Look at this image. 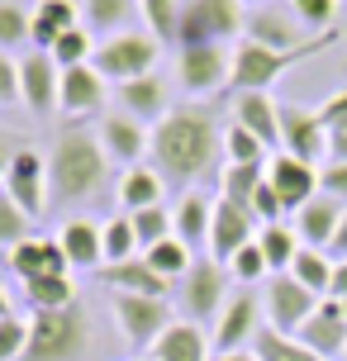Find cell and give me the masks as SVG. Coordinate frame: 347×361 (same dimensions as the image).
Listing matches in <instances>:
<instances>
[{"mask_svg":"<svg viewBox=\"0 0 347 361\" xmlns=\"http://www.w3.org/2000/svg\"><path fill=\"white\" fill-rule=\"evenodd\" d=\"M319 119H324V128L338 124V119H347V86H343V90H333L329 100L319 105Z\"/></svg>","mask_w":347,"mask_h":361,"instance_id":"52","label":"cell"},{"mask_svg":"<svg viewBox=\"0 0 347 361\" xmlns=\"http://www.w3.org/2000/svg\"><path fill=\"white\" fill-rule=\"evenodd\" d=\"M10 271H15L19 286H24V281H34V276L72 271V267H67V252H62L57 238H24L19 247H10Z\"/></svg>","mask_w":347,"mask_h":361,"instance_id":"25","label":"cell"},{"mask_svg":"<svg viewBox=\"0 0 347 361\" xmlns=\"http://www.w3.org/2000/svg\"><path fill=\"white\" fill-rule=\"evenodd\" d=\"M162 190H166V180L162 171L152 162H138V166H128L124 176H119V204H124V214H138V209H157L162 204Z\"/></svg>","mask_w":347,"mask_h":361,"instance_id":"29","label":"cell"},{"mask_svg":"<svg viewBox=\"0 0 347 361\" xmlns=\"http://www.w3.org/2000/svg\"><path fill=\"white\" fill-rule=\"evenodd\" d=\"M267 180H272L276 195L286 200V209H305V204L319 195V166L300 162V157H291V152H272Z\"/></svg>","mask_w":347,"mask_h":361,"instance_id":"14","label":"cell"},{"mask_svg":"<svg viewBox=\"0 0 347 361\" xmlns=\"http://www.w3.org/2000/svg\"><path fill=\"white\" fill-rule=\"evenodd\" d=\"M257 247L267 257L272 276H281V271H291L295 257H300V233L286 228V224H262V228H257Z\"/></svg>","mask_w":347,"mask_h":361,"instance_id":"33","label":"cell"},{"mask_svg":"<svg viewBox=\"0 0 347 361\" xmlns=\"http://www.w3.org/2000/svg\"><path fill=\"white\" fill-rule=\"evenodd\" d=\"M91 53H95V43H91V34H86V24H76V29H67V34L53 43V62L67 72V67H81V62H91Z\"/></svg>","mask_w":347,"mask_h":361,"instance_id":"42","label":"cell"},{"mask_svg":"<svg viewBox=\"0 0 347 361\" xmlns=\"http://www.w3.org/2000/svg\"><path fill=\"white\" fill-rule=\"evenodd\" d=\"M224 157V133L214 109L205 105H176L166 109L162 124H152V147L147 162L162 171V180H171L176 190H195V180L214 176Z\"/></svg>","mask_w":347,"mask_h":361,"instance_id":"1","label":"cell"},{"mask_svg":"<svg viewBox=\"0 0 347 361\" xmlns=\"http://www.w3.org/2000/svg\"><path fill=\"white\" fill-rule=\"evenodd\" d=\"M29 34H34V15L19 10V5H10V0H0V53H5V48H19Z\"/></svg>","mask_w":347,"mask_h":361,"instance_id":"45","label":"cell"},{"mask_svg":"<svg viewBox=\"0 0 347 361\" xmlns=\"http://www.w3.org/2000/svg\"><path fill=\"white\" fill-rule=\"evenodd\" d=\"M267 152H272V147L262 143L257 133H248L243 124L224 128V162H272Z\"/></svg>","mask_w":347,"mask_h":361,"instance_id":"40","label":"cell"},{"mask_svg":"<svg viewBox=\"0 0 347 361\" xmlns=\"http://www.w3.org/2000/svg\"><path fill=\"white\" fill-rule=\"evenodd\" d=\"M329 300H347V262H333V286Z\"/></svg>","mask_w":347,"mask_h":361,"instance_id":"55","label":"cell"},{"mask_svg":"<svg viewBox=\"0 0 347 361\" xmlns=\"http://www.w3.org/2000/svg\"><path fill=\"white\" fill-rule=\"evenodd\" d=\"M338 305H343V314H347V300H338Z\"/></svg>","mask_w":347,"mask_h":361,"instance_id":"59","label":"cell"},{"mask_svg":"<svg viewBox=\"0 0 347 361\" xmlns=\"http://www.w3.org/2000/svg\"><path fill=\"white\" fill-rule=\"evenodd\" d=\"M100 286H114V295H152V300H166L171 295V281L157 276L143 257H128V262H114V267H100Z\"/></svg>","mask_w":347,"mask_h":361,"instance_id":"22","label":"cell"},{"mask_svg":"<svg viewBox=\"0 0 347 361\" xmlns=\"http://www.w3.org/2000/svg\"><path fill=\"white\" fill-rule=\"evenodd\" d=\"M257 361H324L319 352H310V347L300 343V338H286V333H276V328H262L252 343Z\"/></svg>","mask_w":347,"mask_h":361,"instance_id":"36","label":"cell"},{"mask_svg":"<svg viewBox=\"0 0 347 361\" xmlns=\"http://www.w3.org/2000/svg\"><path fill=\"white\" fill-rule=\"evenodd\" d=\"M291 15L310 29V34H329L338 29L333 19H338V0H291Z\"/></svg>","mask_w":347,"mask_h":361,"instance_id":"44","label":"cell"},{"mask_svg":"<svg viewBox=\"0 0 347 361\" xmlns=\"http://www.w3.org/2000/svg\"><path fill=\"white\" fill-rule=\"evenodd\" d=\"M138 15L147 19V34L157 43H176V19H181V0H138Z\"/></svg>","mask_w":347,"mask_h":361,"instance_id":"39","label":"cell"},{"mask_svg":"<svg viewBox=\"0 0 347 361\" xmlns=\"http://www.w3.org/2000/svg\"><path fill=\"white\" fill-rule=\"evenodd\" d=\"M343 361H347V352H343Z\"/></svg>","mask_w":347,"mask_h":361,"instance_id":"60","label":"cell"},{"mask_svg":"<svg viewBox=\"0 0 347 361\" xmlns=\"http://www.w3.org/2000/svg\"><path fill=\"white\" fill-rule=\"evenodd\" d=\"M95 138H100V147L110 152L114 162L138 166V157L152 147V128L138 124V119H128L124 109H114V114H105V119L95 124Z\"/></svg>","mask_w":347,"mask_h":361,"instance_id":"19","label":"cell"},{"mask_svg":"<svg viewBox=\"0 0 347 361\" xmlns=\"http://www.w3.org/2000/svg\"><path fill=\"white\" fill-rule=\"evenodd\" d=\"M314 309H319V295H314V290H305L291 271L267 276V328H276V333L295 338L300 328L310 324Z\"/></svg>","mask_w":347,"mask_h":361,"instance_id":"9","label":"cell"},{"mask_svg":"<svg viewBox=\"0 0 347 361\" xmlns=\"http://www.w3.org/2000/svg\"><path fill=\"white\" fill-rule=\"evenodd\" d=\"M91 347V319L81 305L29 314V347L19 361H81Z\"/></svg>","mask_w":347,"mask_h":361,"instance_id":"4","label":"cell"},{"mask_svg":"<svg viewBox=\"0 0 347 361\" xmlns=\"http://www.w3.org/2000/svg\"><path fill=\"white\" fill-rule=\"evenodd\" d=\"M262 333V309L252 295H233L224 305L219 324H214V352H248V343H257Z\"/></svg>","mask_w":347,"mask_h":361,"instance_id":"20","label":"cell"},{"mask_svg":"<svg viewBox=\"0 0 347 361\" xmlns=\"http://www.w3.org/2000/svg\"><path fill=\"white\" fill-rule=\"evenodd\" d=\"M343 214H347L343 200H333V195H324V190H319L305 209H295V233H300V243H305V247L329 252V243H333V233H338Z\"/></svg>","mask_w":347,"mask_h":361,"instance_id":"21","label":"cell"},{"mask_svg":"<svg viewBox=\"0 0 347 361\" xmlns=\"http://www.w3.org/2000/svg\"><path fill=\"white\" fill-rule=\"evenodd\" d=\"M233 124H243L248 133H257L267 147L281 152V105H272V95H267V90L233 95Z\"/></svg>","mask_w":347,"mask_h":361,"instance_id":"24","label":"cell"},{"mask_svg":"<svg viewBox=\"0 0 347 361\" xmlns=\"http://www.w3.org/2000/svg\"><path fill=\"white\" fill-rule=\"evenodd\" d=\"M281 152H291L300 162H314L329 152V128L319 119V109L305 105H281Z\"/></svg>","mask_w":347,"mask_h":361,"instance_id":"12","label":"cell"},{"mask_svg":"<svg viewBox=\"0 0 347 361\" xmlns=\"http://www.w3.org/2000/svg\"><path fill=\"white\" fill-rule=\"evenodd\" d=\"M329 262H347V214H343V224H338V233L329 243Z\"/></svg>","mask_w":347,"mask_h":361,"instance_id":"54","label":"cell"},{"mask_svg":"<svg viewBox=\"0 0 347 361\" xmlns=\"http://www.w3.org/2000/svg\"><path fill=\"white\" fill-rule=\"evenodd\" d=\"M300 343L310 347V352H319L324 361H343L347 352V314L338 300H319V309L310 314V324L295 333Z\"/></svg>","mask_w":347,"mask_h":361,"instance_id":"17","label":"cell"},{"mask_svg":"<svg viewBox=\"0 0 347 361\" xmlns=\"http://www.w3.org/2000/svg\"><path fill=\"white\" fill-rule=\"evenodd\" d=\"M19 95L34 114H53L57 95H62V67L53 62V53H29L19 62Z\"/></svg>","mask_w":347,"mask_h":361,"instance_id":"16","label":"cell"},{"mask_svg":"<svg viewBox=\"0 0 347 361\" xmlns=\"http://www.w3.org/2000/svg\"><path fill=\"white\" fill-rule=\"evenodd\" d=\"M143 262H147L152 271H157V276H166L171 286H176V281H181L185 271L195 267V257H190V247H185L181 238H166V243H157V247H147V252H143Z\"/></svg>","mask_w":347,"mask_h":361,"instance_id":"37","label":"cell"},{"mask_svg":"<svg viewBox=\"0 0 347 361\" xmlns=\"http://www.w3.org/2000/svg\"><path fill=\"white\" fill-rule=\"evenodd\" d=\"M291 276L305 290H314L319 300H329V286H333V262H329V252H319V247H300Z\"/></svg>","mask_w":347,"mask_h":361,"instance_id":"34","label":"cell"},{"mask_svg":"<svg viewBox=\"0 0 347 361\" xmlns=\"http://www.w3.org/2000/svg\"><path fill=\"white\" fill-rule=\"evenodd\" d=\"M133 15H138V0H81V19H86L91 29H100V34H110V38H114V29H124Z\"/></svg>","mask_w":347,"mask_h":361,"instance_id":"35","label":"cell"},{"mask_svg":"<svg viewBox=\"0 0 347 361\" xmlns=\"http://www.w3.org/2000/svg\"><path fill=\"white\" fill-rule=\"evenodd\" d=\"M114 324L133 352H152L157 338L176 324V314L166 300H152V295H114Z\"/></svg>","mask_w":347,"mask_h":361,"instance_id":"7","label":"cell"},{"mask_svg":"<svg viewBox=\"0 0 347 361\" xmlns=\"http://www.w3.org/2000/svg\"><path fill=\"white\" fill-rule=\"evenodd\" d=\"M209 219H214V204L200 190H181V200L171 204V233L181 238L190 252L209 247Z\"/></svg>","mask_w":347,"mask_h":361,"instance_id":"27","label":"cell"},{"mask_svg":"<svg viewBox=\"0 0 347 361\" xmlns=\"http://www.w3.org/2000/svg\"><path fill=\"white\" fill-rule=\"evenodd\" d=\"M114 100H119V109H124L128 119H138V124H162L166 119V86L157 81V76H138V81H124V86H114Z\"/></svg>","mask_w":347,"mask_h":361,"instance_id":"23","label":"cell"},{"mask_svg":"<svg viewBox=\"0 0 347 361\" xmlns=\"http://www.w3.org/2000/svg\"><path fill=\"white\" fill-rule=\"evenodd\" d=\"M19 62L0 53V105H19Z\"/></svg>","mask_w":347,"mask_h":361,"instance_id":"50","label":"cell"},{"mask_svg":"<svg viewBox=\"0 0 347 361\" xmlns=\"http://www.w3.org/2000/svg\"><path fill=\"white\" fill-rule=\"evenodd\" d=\"M152 361H209L214 352H209V338L200 333V324H176L166 328L162 338H157V347L147 352Z\"/></svg>","mask_w":347,"mask_h":361,"instance_id":"30","label":"cell"},{"mask_svg":"<svg viewBox=\"0 0 347 361\" xmlns=\"http://www.w3.org/2000/svg\"><path fill=\"white\" fill-rule=\"evenodd\" d=\"M0 190L15 200V204H19L29 219H38L43 209H48V157L24 143V147L15 152L10 171H5V185H0Z\"/></svg>","mask_w":347,"mask_h":361,"instance_id":"11","label":"cell"},{"mask_svg":"<svg viewBox=\"0 0 347 361\" xmlns=\"http://www.w3.org/2000/svg\"><path fill=\"white\" fill-rule=\"evenodd\" d=\"M76 24H81V5H72V0H38L34 34H29L34 53H53V43L67 34V29H76Z\"/></svg>","mask_w":347,"mask_h":361,"instance_id":"28","label":"cell"},{"mask_svg":"<svg viewBox=\"0 0 347 361\" xmlns=\"http://www.w3.org/2000/svg\"><path fill=\"white\" fill-rule=\"evenodd\" d=\"M333 43H338V29L314 34L310 43H305V48H295V53H276V48H262V43H252V38H243V43L233 48V76H229V90H233V95L267 90V86H276L281 76L291 72V67H300L305 57L329 53Z\"/></svg>","mask_w":347,"mask_h":361,"instance_id":"3","label":"cell"},{"mask_svg":"<svg viewBox=\"0 0 347 361\" xmlns=\"http://www.w3.org/2000/svg\"><path fill=\"white\" fill-rule=\"evenodd\" d=\"M209 361H257V352H214Z\"/></svg>","mask_w":347,"mask_h":361,"instance_id":"56","label":"cell"},{"mask_svg":"<svg viewBox=\"0 0 347 361\" xmlns=\"http://www.w3.org/2000/svg\"><path fill=\"white\" fill-rule=\"evenodd\" d=\"M57 243L67 252V267H81V271H100L105 267V238H100V224L91 219H72L57 228Z\"/></svg>","mask_w":347,"mask_h":361,"instance_id":"26","label":"cell"},{"mask_svg":"<svg viewBox=\"0 0 347 361\" xmlns=\"http://www.w3.org/2000/svg\"><path fill=\"white\" fill-rule=\"evenodd\" d=\"M29 224H34V219H29L15 200L0 190V247H5V252H10V247H19L24 238H34V233H29Z\"/></svg>","mask_w":347,"mask_h":361,"instance_id":"43","label":"cell"},{"mask_svg":"<svg viewBox=\"0 0 347 361\" xmlns=\"http://www.w3.org/2000/svg\"><path fill=\"white\" fill-rule=\"evenodd\" d=\"M24 300H29V314L76 305V281H72V271H48V276L24 281Z\"/></svg>","mask_w":347,"mask_h":361,"instance_id":"31","label":"cell"},{"mask_svg":"<svg viewBox=\"0 0 347 361\" xmlns=\"http://www.w3.org/2000/svg\"><path fill=\"white\" fill-rule=\"evenodd\" d=\"M329 162H347V119L329 124Z\"/></svg>","mask_w":347,"mask_h":361,"instance_id":"53","label":"cell"},{"mask_svg":"<svg viewBox=\"0 0 347 361\" xmlns=\"http://www.w3.org/2000/svg\"><path fill=\"white\" fill-rule=\"evenodd\" d=\"M176 305L185 309L190 324H209L224 314V262L214 257H195V267L176 281Z\"/></svg>","mask_w":347,"mask_h":361,"instance_id":"8","label":"cell"},{"mask_svg":"<svg viewBox=\"0 0 347 361\" xmlns=\"http://www.w3.org/2000/svg\"><path fill=\"white\" fill-rule=\"evenodd\" d=\"M319 190L347 204V162H329V166H319Z\"/></svg>","mask_w":347,"mask_h":361,"instance_id":"49","label":"cell"},{"mask_svg":"<svg viewBox=\"0 0 347 361\" xmlns=\"http://www.w3.org/2000/svg\"><path fill=\"white\" fill-rule=\"evenodd\" d=\"M243 5H252V10H262V5H272V0H243Z\"/></svg>","mask_w":347,"mask_h":361,"instance_id":"58","label":"cell"},{"mask_svg":"<svg viewBox=\"0 0 347 361\" xmlns=\"http://www.w3.org/2000/svg\"><path fill=\"white\" fill-rule=\"evenodd\" d=\"M243 38H252V43H262V48H276V53H295V48H305L314 34H310V29H305L295 15L262 5V10H252V15H248V24H243Z\"/></svg>","mask_w":347,"mask_h":361,"instance_id":"15","label":"cell"},{"mask_svg":"<svg viewBox=\"0 0 347 361\" xmlns=\"http://www.w3.org/2000/svg\"><path fill=\"white\" fill-rule=\"evenodd\" d=\"M100 238H105V267L128 262V257H143V252H138V233H133V219H128V214L110 219V224L100 228Z\"/></svg>","mask_w":347,"mask_h":361,"instance_id":"38","label":"cell"},{"mask_svg":"<svg viewBox=\"0 0 347 361\" xmlns=\"http://www.w3.org/2000/svg\"><path fill=\"white\" fill-rule=\"evenodd\" d=\"M133 219V233H138V252H147V247H157V243H166V238H176L171 233V209H138V214H128Z\"/></svg>","mask_w":347,"mask_h":361,"instance_id":"41","label":"cell"},{"mask_svg":"<svg viewBox=\"0 0 347 361\" xmlns=\"http://www.w3.org/2000/svg\"><path fill=\"white\" fill-rule=\"evenodd\" d=\"M143 361H152V357H143Z\"/></svg>","mask_w":347,"mask_h":361,"instance_id":"61","label":"cell"},{"mask_svg":"<svg viewBox=\"0 0 347 361\" xmlns=\"http://www.w3.org/2000/svg\"><path fill=\"white\" fill-rule=\"evenodd\" d=\"M229 76H233V53H229L224 43H190V48H181V57H176V81H181V90H190V95L229 86Z\"/></svg>","mask_w":347,"mask_h":361,"instance_id":"10","label":"cell"},{"mask_svg":"<svg viewBox=\"0 0 347 361\" xmlns=\"http://www.w3.org/2000/svg\"><path fill=\"white\" fill-rule=\"evenodd\" d=\"M24 147V138H19L15 128L0 124V185H5V171H10V162H15V152Z\"/></svg>","mask_w":347,"mask_h":361,"instance_id":"51","label":"cell"},{"mask_svg":"<svg viewBox=\"0 0 347 361\" xmlns=\"http://www.w3.org/2000/svg\"><path fill=\"white\" fill-rule=\"evenodd\" d=\"M281 214H291L286 200L272 190V180H262V190L252 195V219H262V224H281Z\"/></svg>","mask_w":347,"mask_h":361,"instance_id":"48","label":"cell"},{"mask_svg":"<svg viewBox=\"0 0 347 361\" xmlns=\"http://www.w3.org/2000/svg\"><path fill=\"white\" fill-rule=\"evenodd\" d=\"M29 347V324L24 319H0V361H19Z\"/></svg>","mask_w":347,"mask_h":361,"instance_id":"47","label":"cell"},{"mask_svg":"<svg viewBox=\"0 0 347 361\" xmlns=\"http://www.w3.org/2000/svg\"><path fill=\"white\" fill-rule=\"evenodd\" d=\"M105 147L95 138V128H62L48 147V200L53 204H81L95 200L110 185L105 171Z\"/></svg>","mask_w":347,"mask_h":361,"instance_id":"2","label":"cell"},{"mask_svg":"<svg viewBox=\"0 0 347 361\" xmlns=\"http://www.w3.org/2000/svg\"><path fill=\"white\" fill-rule=\"evenodd\" d=\"M243 0H181V19H176V43H229L243 34Z\"/></svg>","mask_w":347,"mask_h":361,"instance_id":"6","label":"cell"},{"mask_svg":"<svg viewBox=\"0 0 347 361\" xmlns=\"http://www.w3.org/2000/svg\"><path fill=\"white\" fill-rule=\"evenodd\" d=\"M157 57H162V43H157L152 34H133V29H124V34L105 38V43L95 48V53H91V67L105 76V81L124 86V81L152 76Z\"/></svg>","mask_w":347,"mask_h":361,"instance_id":"5","label":"cell"},{"mask_svg":"<svg viewBox=\"0 0 347 361\" xmlns=\"http://www.w3.org/2000/svg\"><path fill=\"white\" fill-rule=\"evenodd\" d=\"M262 180H267V162H229L219 171V195L252 214V195L262 190Z\"/></svg>","mask_w":347,"mask_h":361,"instance_id":"32","label":"cell"},{"mask_svg":"<svg viewBox=\"0 0 347 361\" xmlns=\"http://www.w3.org/2000/svg\"><path fill=\"white\" fill-rule=\"evenodd\" d=\"M0 319H10V295H5V286H0Z\"/></svg>","mask_w":347,"mask_h":361,"instance_id":"57","label":"cell"},{"mask_svg":"<svg viewBox=\"0 0 347 361\" xmlns=\"http://www.w3.org/2000/svg\"><path fill=\"white\" fill-rule=\"evenodd\" d=\"M229 271H233L243 286H257V281H267V276H272L267 257H262V247H257V238H252V243H248V247H243V252L233 257V262H229Z\"/></svg>","mask_w":347,"mask_h":361,"instance_id":"46","label":"cell"},{"mask_svg":"<svg viewBox=\"0 0 347 361\" xmlns=\"http://www.w3.org/2000/svg\"><path fill=\"white\" fill-rule=\"evenodd\" d=\"M252 224L257 219L243 209V204H233V200H214V219H209V257L214 262H233L248 243H252Z\"/></svg>","mask_w":347,"mask_h":361,"instance_id":"13","label":"cell"},{"mask_svg":"<svg viewBox=\"0 0 347 361\" xmlns=\"http://www.w3.org/2000/svg\"><path fill=\"white\" fill-rule=\"evenodd\" d=\"M105 95H110V81L95 72L91 62H81V67H67V72H62L57 109L72 114V119H81V114H100V109H105Z\"/></svg>","mask_w":347,"mask_h":361,"instance_id":"18","label":"cell"}]
</instances>
